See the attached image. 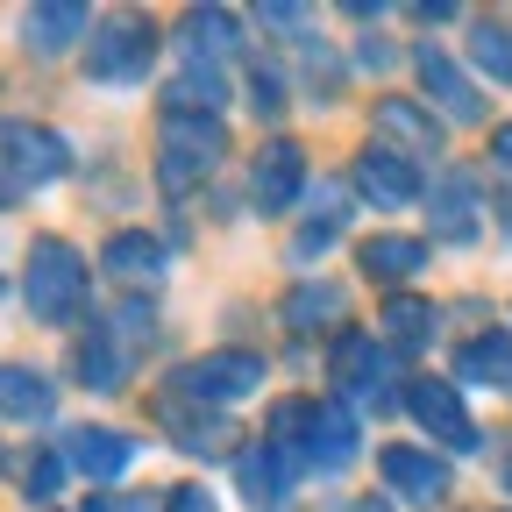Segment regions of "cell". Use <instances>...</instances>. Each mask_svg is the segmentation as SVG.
Masks as SVG:
<instances>
[{
  "instance_id": "cell-1",
  "label": "cell",
  "mask_w": 512,
  "mask_h": 512,
  "mask_svg": "<svg viewBox=\"0 0 512 512\" xmlns=\"http://www.w3.org/2000/svg\"><path fill=\"white\" fill-rule=\"evenodd\" d=\"M86 299H93V264L64 235H36L29 256H22V306L43 328H79Z\"/></svg>"
},
{
  "instance_id": "cell-2",
  "label": "cell",
  "mask_w": 512,
  "mask_h": 512,
  "mask_svg": "<svg viewBox=\"0 0 512 512\" xmlns=\"http://www.w3.org/2000/svg\"><path fill=\"white\" fill-rule=\"evenodd\" d=\"M406 413H413V427L427 434V448H441L448 463H463V456H484V420L470 413V392L456 377H434V370H420V377H406Z\"/></svg>"
},
{
  "instance_id": "cell-3",
  "label": "cell",
  "mask_w": 512,
  "mask_h": 512,
  "mask_svg": "<svg viewBox=\"0 0 512 512\" xmlns=\"http://www.w3.org/2000/svg\"><path fill=\"white\" fill-rule=\"evenodd\" d=\"M399 370V356L384 349L370 328H342L335 342H328V377H335V392H342V406L356 399L363 413H406V384L392 377Z\"/></svg>"
},
{
  "instance_id": "cell-4",
  "label": "cell",
  "mask_w": 512,
  "mask_h": 512,
  "mask_svg": "<svg viewBox=\"0 0 512 512\" xmlns=\"http://www.w3.org/2000/svg\"><path fill=\"white\" fill-rule=\"evenodd\" d=\"M406 64H413V79H420V100H427L448 128H491V121H498L484 79L470 72L456 50H441L434 36H420V43L406 50Z\"/></svg>"
},
{
  "instance_id": "cell-5",
  "label": "cell",
  "mask_w": 512,
  "mask_h": 512,
  "mask_svg": "<svg viewBox=\"0 0 512 512\" xmlns=\"http://www.w3.org/2000/svg\"><path fill=\"white\" fill-rule=\"evenodd\" d=\"M221 157H228L221 114H157V192L164 200H185Z\"/></svg>"
},
{
  "instance_id": "cell-6",
  "label": "cell",
  "mask_w": 512,
  "mask_h": 512,
  "mask_svg": "<svg viewBox=\"0 0 512 512\" xmlns=\"http://www.w3.org/2000/svg\"><path fill=\"white\" fill-rule=\"evenodd\" d=\"M427 228H434V242H448V249H477L484 228H491V171L470 164V157L434 164V207H427Z\"/></svg>"
},
{
  "instance_id": "cell-7",
  "label": "cell",
  "mask_w": 512,
  "mask_h": 512,
  "mask_svg": "<svg viewBox=\"0 0 512 512\" xmlns=\"http://www.w3.org/2000/svg\"><path fill=\"white\" fill-rule=\"evenodd\" d=\"M264 377H271V356L264 349H207V356H192L164 377V392L185 399V406H235L249 392H264Z\"/></svg>"
},
{
  "instance_id": "cell-8",
  "label": "cell",
  "mask_w": 512,
  "mask_h": 512,
  "mask_svg": "<svg viewBox=\"0 0 512 512\" xmlns=\"http://www.w3.org/2000/svg\"><path fill=\"white\" fill-rule=\"evenodd\" d=\"M157 50H164V29L150 15H100V29L86 43V79L93 86H143Z\"/></svg>"
},
{
  "instance_id": "cell-9",
  "label": "cell",
  "mask_w": 512,
  "mask_h": 512,
  "mask_svg": "<svg viewBox=\"0 0 512 512\" xmlns=\"http://www.w3.org/2000/svg\"><path fill=\"white\" fill-rule=\"evenodd\" d=\"M64 171H72V143H64L57 128H43V121H0V178H8L15 200L36 192V185H57Z\"/></svg>"
},
{
  "instance_id": "cell-10",
  "label": "cell",
  "mask_w": 512,
  "mask_h": 512,
  "mask_svg": "<svg viewBox=\"0 0 512 512\" xmlns=\"http://www.w3.org/2000/svg\"><path fill=\"white\" fill-rule=\"evenodd\" d=\"M377 477L399 505H448V491H456V463H448L441 448H420V441H384Z\"/></svg>"
},
{
  "instance_id": "cell-11",
  "label": "cell",
  "mask_w": 512,
  "mask_h": 512,
  "mask_svg": "<svg viewBox=\"0 0 512 512\" xmlns=\"http://www.w3.org/2000/svg\"><path fill=\"white\" fill-rule=\"evenodd\" d=\"M349 185L363 192V207H420V200H427V171H420V157H406V150H392V143L356 150Z\"/></svg>"
},
{
  "instance_id": "cell-12",
  "label": "cell",
  "mask_w": 512,
  "mask_h": 512,
  "mask_svg": "<svg viewBox=\"0 0 512 512\" xmlns=\"http://www.w3.org/2000/svg\"><path fill=\"white\" fill-rule=\"evenodd\" d=\"M448 377H456L463 392L512 399V328L505 320H484V328H470L456 349H448Z\"/></svg>"
},
{
  "instance_id": "cell-13",
  "label": "cell",
  "mask_w": 512,
  "mask_h": 512,
  "mask_svg": "<svg viewBox=\"0 0 512 512\" xmlns=\"http://www.w3.org/2000/svg\"><path fill=\"white\" fill-rule=\"evenodd\" d=\"M249 200L264 214H292L306 200V143L292 136H264L249 157Z\"/></svg>"
},
{
  "instance_id": "cell-14",
  "label": "cell",
  "mask_w": 512,
  "mask_h": 512,
  "mask_svg": "<svg viewBox=\"0 0 512 512\" xmlns=\"http://www.w3.org/2000/svg\"><path fill=\"white\" fill-rule=\"evenodd\" d=\"M292 484H299V463L285 456V448H271L264 434H249L235 448V491L256 505V512H285L292 505Z\"/></svg>"
},
{
  "instance_id": "cell-15",
  "label": "cell",
  "mask_w": 512,
  "mask_h": 512,
  "mask_svg": "<svg viewBox=\"0 0 512 512\" xmlns=\"http://www.w3.org/2000/svg\"><path fill=\"white\" fill-rule=\"evenodd\" d=\"M370 121H377V136H392V150L448 164V157H441V150H448V121H441L427 100H413V93H384V100L370 107Z\"/></svg>"
},
{
  "instance_id": "cell-16",
  "label": "cell",
  "mask_w": 512,
  "mask_h": 512,
  "mask_svg": "<svg viewBox=\"0 0 512 512\" xmlns=\"http://www.w3.org/2000/svg\"><path fill=\"white\" fill-rule=\"evenodd\" d=\"M427 264H434V242L427 235H406V228H377V235L356 242V271L370 285H392V292H406Z\"/></svg>"
},
{
  "instance_id": "cell-17",
  "label": "cell",
  "mask_w": 512,
  "mask_h": 512,
  "mask_svg": "<svg viewBox=\"0 0 512 512\" xmlns=\"http://www.w3.org/2000/svg\"><path fill=\"white\" fill-rule=\"evenodd\" d=\"M434 335H441V306L434 299H420V292H392L377 306V342L392 349L399 363H420L427 349H434Z\"/></svg>"
},
{
  "instance_id": "cell-18",
  "label": "cell",
  "mask_w": 512,
  "mask_h": 512,
  "mask_svg": "<svg viewBox=\"0 0 512 512\" xmlns=\"http://www.w3.org/2000/svg\"><path fill=\"white\" fill-rule=\"evenodd\" d=\"M64 463H72L79 477H93V484H114L128 463H136V434H121V427H64Z\"/></svg>"
},
{
  "instance_id": "cell-19",
  "label": "cell",
  "mask_w": 512,
  "mask_h": 512,
  "mask_svg": "<svg viewBox=\"0 0 512 512\" xmlns=\"http://www.w3.org/2000/svg\"><path fill=\"white\" fill-rule=\"evenodd\" d=\"M93 8H79V0H43V8L22 15V50L29 57H64V50H79L93 43Z\"/></svg>"
},
{
  "instance_id": "cell-20",
  "label": "cell",
  "mask_w": 512,
  "mask_h": 512,
  "mask_svg": "<svg viewBox=\"0 0 512 512\" xmlns=\"http://www.w3.org/2000/svg\"><path fill=\"white\" fill-rule=\"evenodd\" d=\"M157 413L171 420V441L185 448V456H207V463H235V427L221 420V413H207V406H185V399H171V392H157Z\"/></svg>"
},
{
  "instance_id": "cell-21",
  "label": "cell",
  "mask_w": 512,
  "mask_h": 512,
  "mask_svg": "<svg viewBox=\"0 0 512 512\" xmlns=\"http://www.w3.org/2000/svg\"><path fill=\"white\" fill-rule=\"evenodd\" d=\"M356 456H363V420L342 399H320V420H313V441H306V470L342 477Z\"/></svg>"
},
{
  "instance_id": "cell-22",
  "label": "cell",
  "mask_w": 512,
  "mask_h": 512,
  "mask_svg": "<svg viewBox=\"0 0 512 512\" xmlns=\"http://www.w3.org/2000/svg\"><path fill=\"white\" fill-rule=\"evenodd\" d=\"M463 64L484 86L512 93V15H470L463 22Z\"/></svg>"
},
{
  "instance_id": "cell-23",
  "label": "cell",
  "mask_w": 512,
  "mask_h": 512,
  "mask_svg": "<svg viewBox=\"0 0 512 512\" xmlns=\"http://www.w3.org/2000/svg\"><path fill=\"white\" fill-rule=\"evenodd\" d=\"M72 377L86 384V392H121L128 384V342L114 328H93L72 342Z\"/></svg>"
},
{
  "instance_id": "cell-24",
  "label": "cell",
  "mask_w": 512,
  "mask_h": 512,
  "mask_svg": "<svg viewBox=\"0 0 512 512\" xmlns=\"http://www.w3.org/2000/svg\"><path fill=\"white\" fill-rule=\"evenodd\" d=\"M178 50H185V64H221V57H235V50H242L235 15H228V8H185V15H178Z\"/></svg>"
},
{
  "instance_id": "cell-25",
  "label": "cell",
  "mask_w": 512,
  "mask_h": 512,
  "mask_svg": "<svg viewBox=\"0 0 512 512\" xmlns=\"http://www.w3.org/2000/svg\"><path fill=\"white\" fill-rule=\"evenodd\" d=\"M100 271L121 278V285H143V278L164 271V242H157L150 228H114V235L100 242Z\"/></svg>"
},
{
  "instance_id": "cell-26",
  "label": "cell",
  "mask_w": 512,
  "mask_h": 512,
  "mask_svg": "<svg viewBox=\"0 0 512 512\" xmlns=\"http://www.w3.org/2000/svg\"><path fill=\"white\" fill-rule=\"evenodd\" d=\"M57 413V384L29 363H0V420H50Z\"/></svg>"
},
{
  "instance_id": "cell-27",
  "label": "cell",
  "mask_w": 512,
  "mask_h": 512,
  "mask_svg": "<svg viewBox=\"0 0 512 512\" xmlns=\"http://www.w3.org/2000/svg\"><path fill=\"white\" fill-rule=\"evenodd\" d=\"M221 107H228L221 64H178V79L164 86V114H221Z\"/></svg>"
},
{
  "instance_id": "cell-28",
  "label": "cell",
  "mask_w": 512,
  "mask_h": 512,
  "mask_svg": "<svg viewBox=\"0 0 512 512\" xmlns=\"http://www.w3.org/2000/svg\"><path fill=\"white\" fill-rule=\"evenodd\" d=\"M278 313H285V328H299V335H320V328L342 335V285H313V278H306V285L285 292Z\"/></svg>"
},
{
  "instance_id": "cell-29",
  "label": "cell",
  "mask_w": 512,
  "mask_h": 512,
  "mask_svg": "<svg viewBox=\"0 0 512 512\" xmlns=\"http://www.w3.org/2000/svg\"><path fill=\"white\" fill-rule=\"evenodd\" d=\"M64 448H36V456L22 463V498L29 505H57V491H64Z\"/></svg>"
},
{
  "instance_id": "cell-30",
  "label": "cell",
  "mask_w": 512,
  "mask_h": 512,
  "mask_svg": "<svg viewBox=\"0 0 512 512\" xmlns=\"http://www.w3.org/2000/svg\"><path fill=\"white\" fill-rule=\"evenodd\" d=\"M249 107H256V121H285V79L271 72V64L249 72Z\"/></svg>"
},
{
  "instance_id": "cell-31",
  "label": "cell",
  "mask_w": 512,
  "mask_h": 512,
  "mask_svg": "<svg viewBox=\"0 0 512 512\" xmlns=\"http://www.w3.org/2000/svg\"><path fill=\"white\" fill-rule=\"evenodd\" d=\"M484 171H491V185H512V121L484 128Z\"/></svg>"
},
{
  "instance_id": "cell-32",
  "label": "cell",
  "mask_w": 512,
  "mask_h": 512,
  "mask_svg": "<svg viewBox=\"0 0 512 512\" xmlns=\"http://www.w3.org/2000/svg\"><path fill=\"white\" fill-rule=\"evenodd\" d=\"M342 235V221H306L299 242H292V264H313V256H328V242Z\"/></svg>"
},
{
  "instance_id": "cell-33",
  "label": "cell",
  "mask_w": 512,
  "mask_h": 512,
  "mask_svg": "<svg viewBox=\"0 0 512 512\" xmlns=\"http://www.w3.org/2000/svg\"><path fill=\"white\" fill-rule=\"evenodd\" d=\"M420 29H456V22H470L463 8H456V0H413V8H406Z\"/></svg>"
},
{
  "instance_id": "cell-34",
  "label": "cell",
  "mask_w": 512,
  "mask_h": 512,
  "mask_svg": "<svg viewBox=\"0 0 512 512\" xmlns=\"http://www.w3.org/2000/svg\"><path fill=\"white\" fill-rule=\"evenodd\" d=\"M164 512H214V491L207 484H171L164 491Z\"/></svg>"
},
{
  "instance_id": "cell-35",
  "label": "cell",
  "mask_w": 512,
  "mask_h": 512,
  "mask_svg": "<svg viewBox=\"0 0 512 512\" xmlns=\"http://www.w3.org/2000/svg\"><path fill=\"white\" fill-rule=\"evenodd\" d=\"M86 512H164V498H121V491H93Z\"/></svg>"
},
{
  "instance_id": "cell-36",
  "label": "cell",
  "mask_w": 512,
  "mask_h": 512,
  "mask_svg": "<svg viewBox=\"0 0 512 512\" xmlns=\"http://www.w3.org/2000/svg\"><path fill=\"white\" fill-rule=\"evenodd\" d=\"M356 64H363V72H392L399 50H392V43H377V36H363V43H356Z\"/></svg>"
},
{
  "instance_id": "cell-37",
  "label": "cell",
  "mask_w": 512,
  "mask_h": 512,
  "mask_svg": "<svg viewBox=\"0 0 512 512\" xmlns=\"http://www.w3.org/2000/svg\"><path fill=\"white\" fill-rule=\"evenodd\" d=\"M491 228L498 242H512V185H491Z\"/></svg>"
},
{
  "instance_id": "cell-38",
  "label": "cell",
  "mask_w": 512,
  "mask_h": 512,
  "mask_svg": "<svg viewBox=\"0 0 512 512\" xmlns=\"http://www.w3.org/2000/svg\"><path fill=\"white\" fill-rule=\"evenodd\" d=\"M264 29H306V8H256Z\"/></svg>"
},
{
  "instance_id": "cell-39",
  "label": "cell",
  "mask_w": 512,
  "mask_h": 512,
  "mask_svg": "<svg viewBox=\"0 0 512 512\" xmlns=\"http://www.w3.org/2000/svg\"><path fill=\"white\" fill-rule=\"evenodd\" d=\"M498 498H505V512H512V448H498Z\"/></svg>"
},
{
  "instance_id": "cell-40",
  "label": "cell",
  "mask_w": 512,
  "mask_h": 512,
  "mask_svg": "<svg viewBox=\"0 0 512 512\" xmlns=\"http://www.w3.org/2000/svg\"><path fill=\"white\" fill-rule=\"evenodd\" d=\"M8 207H15V192H8V178H0V214H8Z\"/></svg>"
},
{
  "instance_id": "cell-41",
  "label": "cell",
  "mask_w": 512,
  "mask_h": 512,
  "mask_svg": "<svg viewBox=\"0 0 512 512\" xmlns=\"http://www.w3.org/2000/svg\"><path fill=\"white\" fill-rule=\"evenodd\" d=\"M505 328H512V292H505Z\"/></svg>"
},
{
  "instance_id": "cell-42",
  "label": "cell",
  "mask_w": 512,
  "mask_h": 512,
  "mask_svg": "<svg viewBox=\"0 0 512 512\" xmlns=\"http://www.w3.org/2000/svg\"><path fill=\"white\" fill-rule=\"evenodd\" d=\"M0 292H8V278H0Z\"/></svg>"
}]
</instances>
